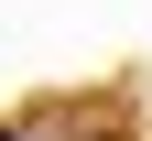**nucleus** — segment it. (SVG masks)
Instances as JSON below:
<instances>
[{
    "label": "nucleus",
    "mask_w": 152,
    "mask_h": 141,
    "mask_svg": "<svg viewBox=\"0 0 152 141\" xmlns=\"http://www.w3.org/2000/svg\"><path fill=\"white\" fill-rule=\"evenodd\" d=\"M0 141H22V130H0Z\"/></svg>",
    "instance_id": "nucleus-1"
}]
</instances>
